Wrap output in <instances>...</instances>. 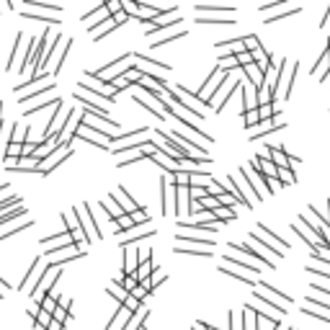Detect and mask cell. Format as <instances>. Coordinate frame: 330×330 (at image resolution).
Wrapping results in <instances>:
<instances>
[{
	"mask_svg": "<svg viewBox=\"0 0 330 330\" xmlns=\"http://www.w3.org/2000/svg\"><path fill=\"white\" fill-rule=\"evenodd\" d=\"M21 39H24V34H16V41H13V49H11V59H8V70H18V52H21Z\"/></svg>",
	"mask_w": 330,
	"mask_h": 330,
	"instance_id": "4fadbf2b",
	"label": "cell"
},
{
	"mask_svg": "<svg viewBox=\"0 0 330 330\" xmlns=\"http://www.w3.org/2000/svg\"><path fill=\"white\" fill-rule=\"evenodd\" d=\"M39 307H41V310H44V312H49V315H54V310H57V299H54V297H47V299H44V302H41Z\"/></svg>",
	"mask_w": 330,
	"mask_h": 330,
	"instance_id": "d590c367",
	"label": "cell"
},
{
	"mask_svg": "<svg viewBox=\"0 0 330 330\" xmlns=\"http://www.w3.org/2000/svg\"><path fill=\"white\" fill-rule=\"evenodd\" d=\"M196 11H199V16L204 13H219V16H232L235 8H227V6H196Z\"/></svg>",
	"mask_w": 330,
	"mask_h": 330,
	"instance_id": "9a60e30c",
	"label": "cell"
},
{
	"mask_svg": "<svg viewBox=\"0 0 330 330\" xmlns=\"http://www.w3.org/2000/svg\"><path fill=\"white\" fill-rule=\"evenodd\" d=\"M129 294L135 297L137 302H142V304H145V297H150V294H152V287H150V281H142V284H137V289H131Z\"/></svg>",
	"mask_w": 330,
	"mask_h": 330,
	"instance_id": "e0dca14e",
	"label": "cell"
},
{
	"mask_svg": "<svg viewBox=\"0 0 330 330\" xmlns=\"http://www.w3.org/2000/svg\"><path fill=\"white\" fill-rule=\"evenodd\" d=\"M26 227H31V219H29V222H24V225H11L6 232H0V240H8L11 235H16V232H21V230H26Z\"/></svg>",
	"mask_w": 330,
	"mask_h": 330,
	"instance_id": "f546056e",
	"label": "cell"
},
{
	"mask_svg": "<svg viewBox=\"0 0 330 330\" xmlns=\"http://www.w3.org/2000/svg\"><path fill=\"white\" fill-rule=\"evenodd\" d=\"M124 307H126V310H129V312H137V310H140V307H142V302H137L135 297H131V294H129V297H126V302H124Z\"/></svg>",
	"mask_w": 330,
	"mask_h": 330,
	"instance_id": "ab89813d",
	"label": "cell"
},
{
	"mask_svg": "<svg viewBox=\"0 0 330 330\" xmlns=\"http://www.w3.org/2000/svg\"><path fill=\"white\" fill-rule=\"evenodd\" d=\"M57 103H62V98H52V101H44V103H39V106H31V108H26V116H31V114H36V111H41V108H49V106H57Z\"/></svg>",
	"mask_w": 330,
	"mask_h": 330,
	"instance_id": "4dcf8cb0",
	"label": "cell"
},
{
	"mask_svg": "<svg viewBox=\"0 0 330 330\" xmlns=\"http://www.w3.org/2000/svg\"><path fill=\"white\" fill-rule=\"evenodd\" d=\"M39 281H41V255L34 258L31 269H29V274L24 279H21V287L18 289H26V287H31V284H39Z\"/></svg>",
	"mask_w": 330,
	"mask_h": 330,
	"instance_id": "52a82bcc",
	"label": "cell"
},
{
	"mask_svg": "<svg viewBox=\"0 0 330 330\" xmlns=\"http://www.w3.org/2000/svg\"><path fill=\"white\" fill-rule=\"evenodd\" d=\"M49 322H52V315H49V312H44L41 307H39L36 315H34V325H36V327H41V330H47V327H49Z\"/></svg>",
	"mask_w": 330,
	"mask_h": 330,
	"instance_id": "7402d4cb",
	"label": "cell"
},
{
	"mask_svg": "<svg viewBox=\"0 0 330 330\" xmlns=\"http://www.w3.org/2000/svg\"><path fill=\"white\" fill-rule=\"evenodd\" d=\"M310 304H312V307H320L322 315H325V312H330V302H322L320 297H307V307H310Z\"/></svg>",
	"mask_w": 330,
	"mask_h": 330,
	"instance_id": "d6a6232c",
	"label": "cell"
},
{
	"mask_svg": "<svg viewBox=\"0 0 330 330\" xmlns=\"http://www.w3.org/2000/svg\"><path fill=\"white\" fill-rule=\"evenodd\" d=\"M276 129H284V124H281V116H279V114H276V116H271V119L258 121V124H255V129H250V140H260V137L271 135V131H276Z\"/></svg>",
	"mask_w": 330,
	"mask_h": 330,
	"instance_id": "6da1fadb",
	"label": "cell"
},
{
	"mask_svg": "<svg viewBox=\"0 0 330 330\" xmlns=\"http://www.w3.org/2000/svg\"><path fill=\"white\" fill-rule=\"evenodd\" d=\"M181 36H186V29H181V31H175L173 36H165V39H160V41H150V49H158V47H165V44H170V41H175V39H181Z\"/></svg>",
	"mask_w": 330,
	"mask_h": 330,
	"instance_id": "4316f807",
	"label": "cell"
},
{
	"mask_svg": "<svg viewBox=\"0 0 330 330\" xmlns=\"http://www.w3.org/2000/svg\"><path fill=\"white\" fill-rule=\"evenodd\" d=\"M243 119H245V129H255V124L260 121V114H258V108H253V111L243 114Z\"/></svg>",
	"mask_w": 330,
	"mask_h": 330,
	"instance_id": "f1b7e54d",
	"label": "cell"
},
{
	"mask_svg": "<svg viewBox=\"0 0 330 330\" xmlns=\"http://www.w3.org/2000/svg\"><path fill=\"white\" fill-rule=\"evenodd\" d=\"M47 330H64V325H59V322H54V320H52V322H49V327H47Z\"/></svg>",
	"mask_w": 330,
	"mask_h": 330,
	"instance_id": "ee69618b",
	"label": "cell"
},
{
	"mask_svg": "<svg viewBox=\"0 0 330 330\" xmlns=\"http://www.w3.org/2000/svg\"><path fill=\"white\" fill-rule=\"evenodd\" d=\"M292 230H294V232H297V235H299V237H302V240H304V243H307V245H310L312 250L317 248V240H315V235H312V232H307V230H304V227H302L299 222H297V225H294Z\"/></svg>",
	"mask_w": 330,
	"mask_h": 330,
	"instance_id": "ffe728a7",
	"label": "cell"
},
{
	"mask_svg": "<svg viewBox=\"0 0 330 330\" xmlns=\"http://www.w3.org/2000/svg\"><path fill=\"white\" fill-rule=\"evenodd\" d=\"M101 207H103V209H106L108 214H111V219H114V222H116L119 217H124V209H121V207H119V204H116V202L111 199V196H108L106 202H101Z\"/></svg>",
	"mask_w": 330,
	"mask_h": 330,
	"instance_id": "2e32d148",
	"label": "cell"
},
{
	"mask_svg": "<svg viewBox=\"0 0 330 330\" xmlns=\"http://www.w3.org/2000/svg\"><path fill=\"white\" fill-rule=\"evenodd\" d=\"M124 248V276H135L137 274V266H140V255H137V248L135 245H121Z\"/></svg>",
	"mask_w": 330,
	"mask_h": 330,
	"instance_id": "277c9868",
	"label": "cell"
},
{
	"mask_svg": "<svg viewBox=\"0 0 330 330\" xmlns=\"http://www.w3.org/2000/svg\"><path fill=\"white\" fill-rule=\"evenodd\" d=\"M168 116H173V119H175V121H178V124H186V129L191 131V135H193L196 140H204V142H209V145L214 142V140H212V137L207 135V131H202V129H199V126H196V124H193L191 119H186L183 114H178V111H175V108H173V111H170Z\"/></svg>",
	"mask_w": 330,
	"mask_h": 330,
	"instance_id": "5b68a950",
	"label": "cell"
},
{
	"mask_svg": "<svg viewBox=\"0 0 330 330\" xmlns=\"http://www.w3.org/2000/svg\"><path fill=\"white\" fill-rule=\"evenodd\" d=\"M29 8L49 11V13H62V8H59V6H52V3H41V0H29Z\"/></svg>",
	"mask_w": 330,
	"mask_h": 330,
	"instance_id": "83f0119b",
	"label": "cell"
},
{
	"mask_svg": "<svg viewBox=\"0 0 330 330\" xmlns=\"http://www.w3.org/2000/svg\"><path fill=\"white\" fill-rule=\"evenodd\" d=\"M135 103H140L142 108H147V111H150L152 116H155V119H165V111L160 108V103H163V101L158 103V101H152L150 96H142V93H137V96H135Z\"/></svg>",
	"mask_w": 330,
	"mask_h": 330,
	"instance_id": "8992f818",
	"label": "cell"
},
{
	"mask_svg": "<svg viewBox=\"0 0 330 330\" xmlns=\"http://www.w3.org/2000/svg\"><path fill=\"white\" fill-rule=\"evenodd\" d=\"M131 57H135V59H142V62L152 64V68H158V70H170V62H163V59H152V57H147V54H142V52H135Z\"/></svg>",
	"mask_w": 330,
	"mask_h": 330,
	"instance_id": "ac0fdd59",
	"label": "cell"
},
{
	"mask_svg": "<svg viewBox=\"0 0 330 330\" xmlns=\"http://www.w3.org/2000/svg\"><path fill=\"white\" fill-rule=\"evenodd\" d=\"M196 24H199V26H232L235 24V21L230 18V16H199V18H196Z\"/></svg>",
	"mask_w": 330,
	"mask_h": 330,
	"instance_id": "9c48e42d",
	"label": "cell"
},
{
	"mask_svg": "<svg viewBox=\"0 0 330 330\" xmlns=\"http://www.w3.org/2000/svg\"><path fill=\"white\" fill-rule=\"evenodd\" d=\"M175 253L178 255H199V258H209L212 255V250H207V248H175Z\"/></svg>",
	"mask_w": 330,
	"mask_h": 330,
	"instance_id": "484cf974",
	"label": "cell"
},
{
	"mask_svg": "<svg viewBox=\"0 0 330 330\" xmlns=\"http://www.w3.org/2000/svg\"><path fill=\"white\" fill-rule=\"evenodd\" d=\"M147 317H150V310H147V307L142 304L140 310H137L135 315H131V317L126 320V325H124L121 330H142V327H145V320H147Z\"/></svg>",
	"mask_w": 330,
	"mask_h": 330,
	"instance_id": "ba28073f",
	"label": "cell"
},
{
	"mask_svg": "<svg viewBox=\"0 0 330 330\" xmlns=\"http://www.w3.org/2000/svg\"><path fill=\"white\" fill-rule=\"evenodd\" d=\"M142 330H147V327H142Z\"/></svg>",
	"mask_w": 330,
	"mask_h": 330,
	"instance_id": "bcb514c9",
	"label": "cell"
},
{
	"mask_svg": "<svg viewBox=\"0 0 330 330\" xmlns=\"http://www.w3.org/2000/svg\"><path fill=\"white\" fill-rule=\"evenodd\" d=\"M255 287H260V289H269V294H274V297H279L284 304H292V297L289 294H284V292H279L276 287H271V284H266V281H255Z\"/></svg>",
	"mask_w": 330,
	"mask_h": 330,
	"instance_id": "d6986e66",
	"label": "cell"
},
{
	"mask_svg": "<svg viewBox=\"0 0 330 330\" xmlns=\"http://www.w3.org/2000/svg\"><path fill=\"white\" fill-rule=\"evenodd\" d=\"M297 73H299V64L294 62L292 68H289V78H287V83H284V98H289V96H292V85H294V80H297Z\"/></svg>",
	"mask_w": 330,
	"mask_h": 330,
	"instance_id": "44dd1931",
	"label": "cell"
},
{
	"mask_svg": "<svg viewBox=\"0 0 330 330\" xmlns=\"http://www.w3.org/2000/svg\"><path fill=\"white\" fill-rule=\"evenodd\" d=\"M225 263H230V266H237V269H245L248 274H260V269L255 266V263L240 260V258H235V255H227V258H225Z\"/></svg>",
	"mask_w": 330,
	"mask_h": 330,
	"instance_id": "5bb4252c",
	"label": "cell"
},
{
	"mask_svg": "<svg viewBox=\"0 0 330 330\" xmlns=\"http://www.w3.org/2000/svg\"><path fill=\"white\" fill-rule=\"evenodd\" d=\"M304 315H310V317H315V320H320V322H327L330 325V315H322V312H315V310H310V307H304L302 310Z\"/></svg>",
	"mask_w": 330,
	"mask_h": 330,
	"instance_id": "f35d334b",
	"label": "cell"
},
{
	"mask_svg": "<svg viewBox=\"0 0 330 330\" xmlns=\"http://www.w3.org/2000/svg\"><path fill=\"white\" fill-rule=\"evenodd\" d=\"M111 199H114V202L124 209V214H135L137 209H142V207H140V204H137V202H135V199H131V196L124 191V186H119V188L111 193Z\"/></svg>",
	"mask_w": 330,
	"mask_h": 330,
	"instance_id": "3957f363",
	"label": "cell"
},
{
	"mask_svg": "<svg viewBox=\"0 0 330 330\" xmlns=\"http://www.w3.org/2000/svg\"><path fill=\"white\" fill-rule=\"evenodd\" d=\"M307 271H310V274H317V276H322V279H327V281H330V271H327V269H315V266H310Z\"/></svg>",
	"mask_w": 330,
	"mask_h": 330,
	"instance_id": "b9f144b4",
	"label": "cell"
},
{
	"mask_svg": "<svg viewBox=\"0 0 330 330\" xmlns=\"http://www.w3.org/2000/svg\"><path fill=\"white\" fill-rule=\"evenodd\" d=\"M235 59H237V68H248V64H253V54L250 52H240Z\"/></svg>",
	"mask_w": 330,
	"mask_h": 330,
	"instance_id": "8d00e7d4",
	"label": "cell"
},
{
	"mask_svg": "<svg viewBox=\"0 0 330 330\" xmlns=\"http://www.w3.org/2000/svg\"><path fill=\"white\" fill-rule=\"evenodd\" d=\"M175 240L178 243H191V245H202V248H214V240H207V237H193V235H183V232H178L175 235Z\"/></svg>",
	"mask_w": 330,
	"mask_h": 330,
	"instance_id": "30bf717a",
	"label": "cell"
},
{
	"mask_svg": "<svg viewBox=\"0 0 330 330\" xmlns=\"http://www.w3.org/2000/svg\"><path fill=\"white\" fill-rule=\"evenodd\" d=\"M106 11H108V16H116L121 11V0H111V3H106Z\"/></svg>",
	"mask_w": 330,
	"mask_h": 330,
	"instance_id": "60d3db41",
	"label": "cell"
},
{
	"mask_svg": "<svg viewBox=\"0 0 330 330\" xmlns=\"http://www.w3.org/2000/svg\"><path fill=\"white\" fill-rule=\"evenodd\" d=\"M310 289H317L320 294H325V297H330V289H327V287H322V284H312V287H310Z\"/></svg>",
	"mask_w": 330,
	"mask_h": 330,
	"instance_id": "7bdbcfd3",
	"label": "cell"
},
{
	"mask_svg": "<svg viewBox=\"0 0 330 330\" xmlns=\"http://www.w3.org/2000/svg\"><path fill=\"white\" fill-rule=\"evenodd\" d=\"M29 209L26 207H16L13 212H6V214H0V227H3V225H8V222H13V219L16 217H21V214H26Z\"/></svg>",
	"mask_w": 330,
	"mask_h": 330,
	"instance_id": "d4e9b609",
	"label": "cell"
},
{
	"mask_svg": "<svg viewBox=\"0 0 330 330\" xmlns=\"http://www.w3.org/2000/svg\"><path fill=\"white\" fill-rule=\"evenodd\" d=\"M255 299H258V302H263V304H266V307H269V310H276L279 315H284V312H287V310H284V304H279V302H274V299H269L266 294H260V292H255Z\"/></svg>",
	"mask_w": 330,
	"mask_h": 330,
	"instance_id": "cb8c5ba5",
	"label": "cell"
},
{
	"mask_svg": "<svg viewBox=\"0 0 330 330\" xmlns=\"http://www.w3.org/2000/svg\"><path fill=\"white\" fill-rule=\"evenodd\" d=\"M219 271H222V274H227V276H232V279H237V281H243V284H248V287H255V281L248 276V274H240V271H235V269H219Z\"/></svg>",
	"mask_w": 330,
	"mask_h": 330,
	"instance_id": "603a6c76",
	"label": "cell"
},
{
	"mask_svg": "<svg viewBox=\"0 0 330 330\" xmlns=\"http://www.w3.org/2000/svg\"><path fill=\"white\" fill-rule=\"evenodd\" d=\"M8 289H11V284H8V281H3V279H0V292H3V294H6Z\"/></svg>",
	"mask_w": 330,
	"mask_h": 330,
	"instance_id": "f6af8a7d",
	"label": "cell"
},
{
	"mask_svg": "<svg viewBox=\"0 0 330 330\" xmlns=\"http://www.w3.org/2000/svg\"><path fill=\"white\" fill-rule=\"evenodd\" d=\"M13 204H21V196H8V199L0 202V214L11 212V207H13Z\"/></svg>",
	"mask_w": 330,
	"mask_h": 330,
	"instance_id": "836d02e7",
	"label": "cell"
},
{
	"mask_svg": "<svg viewBox=\"0 0 330 330\" xmlns=\"http://www.w3.org/2000/svg\"><path fill=\"white\" fill-rule=\"evenodd\" d=\"M152 271H155V263H152V258H147V260H140V266H137V281L142 284V281H150V276H152Z\"/></svg>",
	"mask_w": 330,
	"mask_h": 330,
	"instance_id": "8fae6325",
	"label": "cell"
},
{
	"mask_svg": "<svg viewBox=\"0 0 330 330\" xmlns=\"http://www.w3.org/2000/svg\"><path fill=\"white\" fill-rule=\"evenodd\" d=\"M70 155H73V150H64L62 155H54V158H49V163H47V165L41 168V175H49V173H52L54 168H59V165H62L64 160L70 158Z\"/></svg>",
	"mask_w": 330,
	"mask_h": 330,
	"instance_id": "7c38bea8",
	"label": "cell"
},
{
	"mask_svg": "<svg viewBox=\"0 0 330 330\" xmlns=\"http://www.w3.org/2000/svg\"><path fill=\"white\" fill-rule=\"evenodd\" d=\"M163 281H165V274H163V271H160V269L155 266V271H152V276H150V287L155 289L158 284H163Z\"/></svg>",
	"mask_w": 330,
	"mask_h": 330,
	"instance_id": "74e56055",
	"label": "cell"
},
{
	"mask_svg": "<svg viewBox=\"0 0 330 330\" xmlns=\"http://www.w3.org/2000/svg\"><path fill=\"white\" fill-rule=\"evenodd\" d=\"M108 294H111L114 299H119V304H124L126 297H129V292H121V289H119V284H111V287H108Z\"/></svg>",
	"mask_w": 330,
	"mask_h": 330,
	"instance_id": "1f68e13d",
	"label": "cell"
},
{
	"mask_svg": "<svg viewBox=\"0 0 330 330\" xmlns=\"http://www.w3.org/2000/svg\"><path fill=\"white\" fill-rule=\"evenodd\" d=\"M230 248H235L237 253H245V255H248V258H253L255 263H263V266L274 269V260H269V258L263 255L258 248H253V245H248V243H230Z\"/></svg>",
	"mask_w": 330,
	"mask_h": 330,
	"instance_id": "7a4b0ae2",
	"label": "cell"
},
{
	"mask_svg": "<svg viewBox=\"0 0 330 330\" xmlns=\"http://www.w3.org/2000/svg\"><path fill=\"white\" fill-rule=\"evenodd\" d=\"M21 16H24V18H29V21H47V24H59V18H47V16H34V13H29V11H24V13H21Z\"/></svg>",
	"mask_w": 330,
	"mask_h": 330,
	"instance_id": "e575fe53",
	"label": "cell"
}]
</instances>
